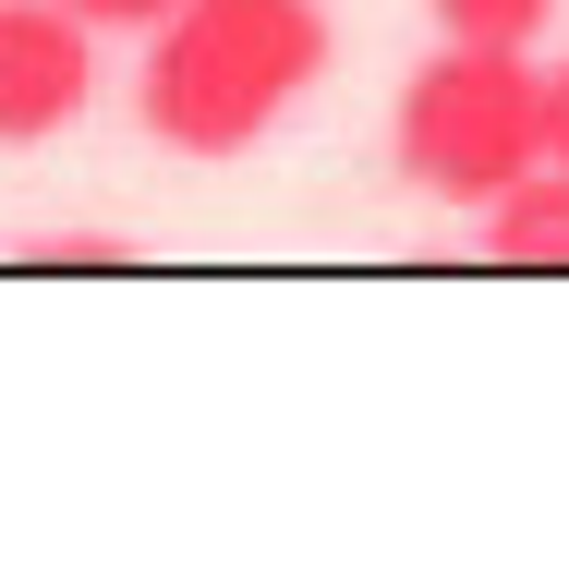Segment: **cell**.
<instances>
[{
    "mask_svg": "<svg viewBox=\"0 0 569 569\" xmlns=\"http://www.w3.org/2000/svg\"><path fill=\"white\" fill-rule=\"evenodd\" d=\"M121 254H133L121 230H49L37 242V267H121Z\"/></svg>",
    "mask_w": 569,
    "mask_h": 569,
    "instance_id": "6",
    "label": "cell"
},
{
    "mask_svg": "<svg viewBox=\"0 0 569 569\" xmlns=\"http://www.w3.org/2000/svg\"><path fill=\"white\" fill-rule=\"evenodd\" d=\"M546 158L569 170V61H546Z\"/></svg>",
    "mask_w": 569,
    "mask_h": 569,
    "instance_id": "8",
    "label": "cell"
},
{
    "mask_svg": "<svg viewBox=\"0 0 569 569\" xmlns=\"http://www.w3.org/2000/svg\"><path fill=\"white\" fill-rule=\"evenodd\" d=\"M425 12H437V37H497V49H533L558 24V0H425Z\"/></svg>",
    "mask_w": 569,
    "mask_h": 569,
    "instance_id": "5",
    "label": "cell"
},
{
    "mask_svg": "<svg viewBox=\"0 0 569 569\" xmlns=\"http://www.w3.org/2000/svg\"><path fill=\"white\" fill-rule=\"evenodd\" d=\"M98 98V24L73 0H0V146H49Z\"/></svg>",
    "mask_w": 569,
    "mask_h": 569,
    "instance_id": "3",
    "label": "cell"
},
{
    "mask_svg": "<svg viewBox=\"0 0 569 569\" xmlns=\"http://www.w3.org/2000/svg\"><path fill=\"white\" fill-rule=\"evenodd\" d=\"M340 61L328 0H182L146 24L133 121L170 158H254Z\"/></svg>",
    "mask_w": 569,
    "mask_h": 569,
    "instance_id": "1",
    "label": "cell"
},
{
    "mask_svg": "<svg viewBox=\"0 0 569 569\" xmlns=\"http://www.w3.org/2000/svg\"><path fill=\"white\" fill-rule=\"evenodd\" d=\"M73 12H86L98 37H146V24H158V12H182V0H73Z\"/></svg>",
    "mask_w": 569,
    "mask_h": 569,
    "instance_id": "7",
    "label": "cell"
},
{
    "mask_svg": "<svg viewBox=\"0 0 569 569\" xmlns=\"http://www.w3.org/2000/svg\"><path fill=\"white\" fill-rule=\"evenodd\" d=\"M472 242H485L497 267H569V170H558V158L521 170V182L472 219Z\"/></svg>",
    "mask_w": 569,
    "mask_h": 569,
    "instance_id": "4",
    "label": "cell"
},
{
    "mask_svg": "<svg viewBox=\"0 0 569 569\" xmlns=\"http://www.w3.org/2000/svg\"><path fill=\"white\" fill-rule=\"evenodd\" d=\"M388 158L425 207L485 219L521 170H546V61L533 49H497V37H437L400 86L388 121Z\"/></svg>",
    "mask_w": 569,
    "mask_h": 569,
    "instance_id": "2",
    "label": "cell"
}]
</instances>
